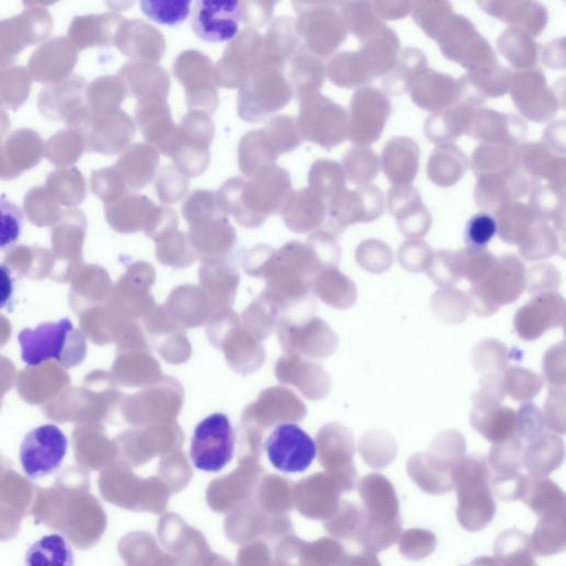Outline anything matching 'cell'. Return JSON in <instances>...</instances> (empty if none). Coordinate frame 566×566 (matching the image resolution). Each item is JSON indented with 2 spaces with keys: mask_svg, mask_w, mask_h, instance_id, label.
<instances>
[{
  "mask_svg": "<svg viewBox=\"0 0 566 566\" xmlns=\"http://www.w3.org/2000/svg\"><path fill=\"white\" fill-rule=\"evenodd\" d=\"M236 434L228 416L216 413L204 418L195 428L190 460L195 469L218 473L234 459Z\"/></svg>",
  "mask_w": 566,
  "mask_h": 566,
  "instance_id": "6da1fadb",
  "label": "cell"
},
{
  "mask_svg": "<svg viewBox=\"0 0 566 566\" xmlns=\"http://www.w3.org/2000/svg\"><path fill=\"white\" fill-rule=\"evenodd\" d=\"M525 284V268L518 257L497 258L490 274L472 290L475 312L482 316L494 315L501 307L517 302Z\"/></svg>",
  "mask_w": 566,
  "mask_h": 566,
  "instance_id": "7a4b0ae2",
  "label": "cell"
},
{
  "mask_svg": "<svg viewBox=\"0 0 566 566\" xmlns=\"http://www.w3.org/2000/svg\"><path fill=\"white\" fill-rule=\"evenodd\" d=\"M67 128L82 135L88 152L103 155L124 153L131 147L137 134L135 122L123 109L112 116L94 118L86 108L67 124Z\"/></svg>",
  "mask_w": 566,
  "mask_h": 566,
  "instance_id": "3957f363",
  "label": "cell"
},
{
  "mask_svg": "<svg viewBox=\"0 0 566 566\" xmlns=\"http://www.w3.org/2000/svg\"><path fill=\"white\" fill-rule=\"evenodd\" d=\"M24 12L0 23V67L12 66L22 51L44 44L54 30L53 16L43 3H25Z\"/></svg>",
  "mask_w": 566,
  "mask_h": 566,
  "instance_id": "277c9868",
  "label": "cell"
},
{
  "mask_svg": "<svg viewBox=\"0 0 566 566\" xmlns=\"http://www.w3.org/2000/svg\"><path fill=\"white\" fill-rule=\"evenodd\" d=\"M175 78L185 88L189 109L212 113L219 105L216 70L211 60L197 50L183 51L173 66Z\"/></svg>",
  "mask_w": 566,
  "mask_h": 566,
  "instance_id": "5b68a950",
  "label": "cell"
},
{
  "mask_svg": "<svg viewBox=\"0 0 566 566\" xmlns=\"http://www.w3.org/2000/svg\"><path fill=\"white\" fill-rule=\"evenodd\" d=\"M67 450L68 439L58 426H39L30 431L22 442V467L33 480L49 476L61 467Z\"/></svg>",
  "mask_w": 566,
  "mask_h": 566,
  "instance_id": "8992f818",
  "label": "cell"
},
{
  "mask_svg": "<svg viewBox=\"0 0 566 566\" xmlns=\"http://www.w3.org/2000/svg\"><path fill=\"white\" fill-rule=\"evenodd\" d=\"M272 465L286 474L305 472L317 454L313 438L296 424L277 426L265 442Z\"/></svg>",
  "mask_w": 566,
  "mask_h": 566,
  "instance_id": "52a82bcc",
  "label": "cell"
},
{
  "mask_svg": "<svg viewBox=\"0 0 566 566\" xmlns=\"http://www.w3.org/2000/svg\"><path fill=\"white\" fill-rule=\"evenodd\" d=\"M236 0H199L192 13V30L201 41L223 43L238 37L242 16Z\"/></svg>",
  "mask_w": 566,
  "mask_h": 566,
  "instance_id": "ba28073f",
  "label": "cell"
},
{
  "mask_svg": "<svg viewBox=\"0 0 566 566\" xmlns=\"http://www.w3.org/2000/svg\"><path fill=\"white\" fill-rule=\"evenodd\" d=\"M73 331L74 326L67 317L22 330L19 343L23 362L28 367H38L50 360L62 362L68 338Z\"/></svg>",
  "mask_w": 566,
  "mask_h": 566,
  "instance_id": "9c48e42d",
  "label": "cell"
},
{
  "mask_svg": "<svg viewBox=\"0 0 566 566\" xmlns=\"http://www.w3.org/2000/svg\"><path fill=\"white\" fill-rule=\"evenodd\" d=\"M565 319L566 300L556 291L544 292L517 311L513 325L524 342H535L548 330L563 325Z\"/></svg>",
  "mask_w": 566,
  "mask_h": 566,
  "instance_id": "30bf717a",
  "label": "cell"
},
{
  "mask_svg": "<svg viewBox=\"0 0 566 566\" xmlns=\"http://www.w3.org/2000/svg\"><path fill=\"white\" fill-rule=\"evenodd\" d=\"M79 49L69 38L56 37L42 44L31 56L28 69L34 81L56 84L68 80L77 66Z\"/></svg>",
  "mask_w": 566,
  "mask_h": 566,
  "instance_id": "8fae6325",
  "label": "cell"
},
{
  "mask_svg": "<svg viewBox=\"0 0 566 566\" xmlns=\"http://www.w3.org/2000/svg\"><path fill=\"white\" fill-rule=\"evenodd\" d=\"M86 86L85 79L79 74H72L60 83L45 85L37 100L42 116L50 122L69 124L88 108Z\"/></svg>",
  "mask_w": 566,
  "mask_h": 566,
  "instance_id": "7c38bea8",
  "label": "cell"
},
{
  "mask_svg": "<svg viewBox=\"0 0 566 566\" xmlns=\"http://www.w3.org/2000/svg\"><path fill=\"white\" fill-rule=\"evenodd\" d=\"M42 137L32 129L14 131L0 147V177L11 181L37 166L45 155Z\"/></svg>",
  "mask_w": 566,
  "mask_h": 566,
  "instance_id": "4fadbf2b",
  "label": "cell"
},
{
  "mask_svg": "<svg viewBox=\"0 0 566 566\" xmlns=\"http://www.w3.org/2000/svg\"><path fill=\"white\" fill-rule=\"evenodd\" d=\"M113 46L132 61H160L166 53L162 32L142 20H126L116 35Z\"/></svg>",
  "mask_w": 566,
  "mask_h": 566,
  "instance_id": "5bb4252c",
  "label": "cell"
},
{
  "mask_svg": "<svg viewBox=\"0 0 566 566\" xmlns=\"http://www.w3.org/2000/svg\"><path fill=\"white\" fill-rule=\"evenodd\" d=\"M136 123L148 145L170 157L177 135L168 102H138Z\"/></svg>",
  "mask_w": 566,
  "mask_h": 566,
  "instance_id": "9a60e30c",
  "label": "cell"
},
{
  "mask_svg": "<svg viewBox=\"0 0 566 566\" xmlns=\"http://www.w3.org/2000/svg\"><path fill=\"white\" fill-rule=\"evenodd\" d=\"M138 102H168L171 77L157 62L130 61L119 71Z\"/></svg>",
  "mask_w": 566,
  "mask_h": 566,
  "instance_id": "2e32d148",
  "label": "cell"
},
{
  "mask_svg": "<svg viewBox=\"0 0 566 566\" xmlns=\"http://www.w3.org/2000/svg\"><path fill=\"white\" fill-rule=\"evenodd\" d=\"M256 34L244 31L215 66L218 86L233 89L245 82L256 53Z\"/></svg>",
  "mask_w": 566,
  "mask_h": 566,
  "instance_id": "e0dca14e",
  "label": "cell"
},
{
  "mask_svg": "<svg viewBox=\"0 0 566 566\" xmlns=\"http://www.w3.org/2000/svg\"><path fill=\"white\" fill-rule=\"evenodd\" d=\"M125 18L117 13L77 16L68 30V38L79 49L113 45Z\"/></svg>",
  "mask_w": 566,
  "mask_h": 566,
  "instance_id": "ac0fdd59",
  "label": "cell"
},
{
  "mask_svg": "<svg viewBox=\"0 0 566 566\" xmlns=\"http://www.w3.org/2000/svg\"><path fill=\"white\" fill-rule=\"evenodd\" d=\"M129 88L125 79L117 76H103L86 86L85 100L90 115L94 118L107 117L122 111Z\"/></svg>",
  "mask_w": 566,
  "mask_h": 566,
  "instance_id": "d6986e66",
  "label": "cell"
},
{
  "mask_svg": "<svg viewBox=\"0 0 566 566\" xmlns=\"http://www.w3.org/2000/svg\"><path fill=\"white\" fill-rule=\"evenodd\" d=\"M132 189L146 188L157 176L160 152L148 143H138L126 150L115 165Z\"/></svg>",
  "mask_w": 566,
  "mask_h": 566,
  "instance_id": "ffe728a7",
  "label": "cell"
},
{
  "mask_svg": "<svg viewBox=\"0 0 566 566\" xmlns=\"http://www.w3.org/2000/svg\"><path fill=\"white\" fill-rule=\"evenodd\" d=\"M157 208L153 200L132 192L116 203L104 205L108 222L118 230H134L142 223L151 224Z\"/></svg>",
  "mask_w": 566,
  "mask_h": 566,
  "instance_id": "44dd1931",
  "label": "cell"
},
{
  "mask_svg": "<svg viewBox=\"0 0 566 566\" xmlns=\"http://www.w3.org/2000/svg\"><path fill=\"white\" fill-rule=\"evenodd\" d=\"M472 423L477 431L495 443L505 442L517 432V413L503 405L475 408Z\"/></svg>",
  "mask_w": 566,
  "mask_h": 566,
  "instance_id": "7402d4cb",
  "label": "cell"
},
{
  "mask_svg": "<svg viewBox=\"0 0 566 566\" xmlns=\"http://www.w3.org/2000/svg\"><path fill=\"white\" fill-rule=\"evenodd\" d=\"M25 566H74L73 548L60 533L45 535L26 552Z\"/></svg>",
  "mask_w": 566,
  "mask_h": 566,
  "instance_id": "603a6c76",
  "label": "cell"
},
{
  "mask_svg": "<svg viewBox=\"0 0 566 566\" xmlns=\"http://www.w3.org/2000/svg\"><path fill=\"white\" fill-rule=\"evenodd\" d=\"M45 187L59 205L68 208H76L82 204L86 195L85 178L77 168L51 172Z\"/></svg>",
  "mask_w": 566,
  "mask_h": 566,
  "instance_id": "cb8c5ba5",
  "label": "cell"
},
{
  "mask_svg": "<svg viewBox=\"0 0 566 566\" xmlns=\"http://www.w3.org/2000/svg\"><path fill=\"white\" fill-rule=\"evenodd\" d=\"M33 77L24 66H10L0 71V105L4 109H19L30 97Z\"/></svg>",
  "mask_w": 566,
  "mask_h": 566,
  "instance_id": "d4e9b609",
  "label": "cell"
},
{
  "mask_svg": "<svg viewBox=\"0 0 566 566\" xmlns=\"http://www.w3.org/2000/svg\"><path fill=\"white\" fill-rule=\"evenodd\" d=\"M84 151L86 147L82 135L70 128L58 131L45 146L46 159L60 169L71 168Z\"/></svg>",
  "mask_w": 566,
  "mask_h": 566,
  "instance_id": "484cf974",
  "label": "cell"
},
{
  "mask_svg": "<svg viewBox=\"0 0 566 566\" xmlns=\"http://www.w3.org/2000/svg\"><path fill=\"white\" fill-rule=\"evenodd\" d=\"M90 184L92 193L104 205L116 203L131 193L124 175L116 166L93 171Z\"/></svg>",
  "mask_w": 566,
  "mask_h": 566,
  "instance_id": "4316f807",
  "label": "cell"
},
{
  "mask_svg": "<svg viewBox=\"0 0 566 566\" xmlns=\"http://www.w3.org/2000/svg\"><path fill=\"white\" fill-rule=\"evenodd\" d=\"M175 168L188 178L203 175L210 163L209 148L200 147L175 139L170 155Z\"/></svg>",
  "mask_w": 566,
  "mask_h": 566,
  "instance_id": "83f0119b",
  "label": "cell"
},
{
  "mask_svg": "<svg viewBox=\"0 0 566 566\" xmlns=\"http://www.w3.org/2000/svg\"><path fill=\"white\" fill-rule=\"evenodd\" d=\"M507 394L520 403H530L538 396L544 380L535 372L520 367H510L503 374Z\"/></svg>",
  "mask_w": 566,
  "mask_h": 566,
  "instance_id": "f1b7e54d",
  "label": "cell"
},
{
  "mask_svg": "<svg viewBox=\"0 0 566 566\" xmlns=\"http://www.w3.org/2000/svg\"><path fill=\"white\" fill-rule=\"evenodd\" d=\"M181 141L209 148L215 138V125L208 113L189 109L177 127Z\"/></svg>",
  "mask_w": 566,
  "mask_h": 566,
  "instance_id": "f546056e",
  "label": "cell"
},
{
  "mask_svg": "<svg viewBox=\"0 0 566 566\" xmlns=\"http://www.w3.org/2000/svg\"><path fill=\"white\" fill-rule=\"evenodd\" d=\"M24 209L30 221L37 226L56 222L63 212L45 186L34 187L26 194Z\"/></svg>",
  "mask_w": 566,
  "mask_h": 566,
  "instance_id": "4dcf8cb0",
  "label": "cell"
},
{
  "mask_svg": "<svg viewBox=\"0 0 566 566\" xmlns=\"http://www.w3.org/2000/svg\"><path fill=\"white\" fill-rule=\"evenodd\" d=\"M192 3L188 0H143L141 11L151 21L166 26L183 24L189 16Z\"/></svg>",
  "mask_w": 566,
  "mask_h": 566,
  "instance_id": "1f68e13d",
  "label": "cell"
},
{
  "mask_svg": "<svg viewBox=\"0 0 566 566\" xmlns=\"http://www.w3.org/2000/svg\"><path fill=\"white\" fill-rule=\"evenodd\" d=\"M528 458L533 469H554L564 458L563 441L555 435L542 434L530 443Z\"/></svg>",
  "mask_w": 566,
  "mask_h": 566,
  "instance_id": "d6a6232c",
  "label": "cell"
},
{
  "mask_svg": "<svg viewBox=\"0 0 566 566\" xmlns=\"http://www.w3.org/2000/svg\"><path fill=\"white\" fill-rule=\"evenodd\" d=\"M183 215L194 224L221 217L217 193L207 189H196L190 193L183 204Z\"/></svg>",
  "mask_w": 566,
  "mask_h": 566,
  "instance_id": "836d02e7",
  "label": "cell"
},
{
  "mask_svg": "<svg viewBox=\"0 0 566 566\" xmlns=\"http://www.w3.org/2000/svg\"><path fill=\"white\" fill-rule=\"evenodd\" d=\"M157 193L161 203L172 205L181 201L188 193L189 178L175 165L164 166L157 176Z\"/></svg>",
  "mask_w": 566,
  "mask_h": 566,
  "instance_id": "e575fe53",
  "label": "cell"
},
{
  "mask_svg": "<svg viewBox=\"0 0 566 566\" xmlns=\"http://www.w3.org/2000/svg\"><path fill=\"white\" fill-rule=\"evenodd\" d=\"M476 361L481 372L504 374L509 361L508 349L499 339H486L477 348Z\"/></svg>",
  "mask_w": 566,
  "mask_h": 566,
  "instance_id": "d590c367",
  "label": "cell"
},
{
  "mask_svg": "<svg viewBox=\"0 0 566 566\" xmlns=\"http://www.w3.org/2000/svg\"><path fill=\"white\" fill-rule=\"evenodd\" d=\"M497 231L498 224L495 218L487 212H481L469 221L465 241L471 250L484 251Z\"/></svg>",
  "mask_w": 566,
  "mask_h": 566,
  "instance_id": "8d00e7d4",
  "label": "cell"
},
{
  "mask_svg": "<svg viewBox=\"0 0 566 566\" xmlns=\"http://www.w3.org/2000/svg\"><path fill=\"white\" fill-rule=\"evenodd\" d=\"M544 419L548 430L566 434V386L548 388L544 403Z\"/></svg>",
  "mask_w": 566,
  "mask_h": 566,
  "instance_id": "74e56055",
  "label": "cell"
},
{
  "mask_svg": "<svg viewBox=\"0 0 566 566\" xmlns=\"http://www.w3.org/2000/svg\"><path fill=\"white\" fill-rule=\"evenodd\" d=\"M2 250L12 249L20 240L23 226L24 217L22 209L16 206L13 201L7 199V196H2Z\"/></svg>",
  "mask_w": 566,
  "mask_h": 566,
  "instance_id": "f35d334b",
  "label": "cell"
},
{
  "mask_svg": "<svg viewBox=\"0 0 566 566\" xmlns=\"http://www.w3.org/2000/svg\"><path fill=\"white\" fill-rule=\"evenodd\" d=\"M544 427V416L533 403H525L519 408L516 436L523 442L534 441L543 434Z\"/></svg>",
  "mask_w": 566,
  "mask_h": 566,
  "instance_id": "ab89813d",
  "label": "cell"
},
{
  "mask_svg": "<svg viewBox=\"0 0 566 566\" xmlns=\"http://www.w3.org/2000/svg\"><path fill=\"white\" fill-rule=\"evenodd\" d=\"M542 367L548 388L566 386V342L552 346L545 353Z\"/></svg>",
  "mask_w": 566,
  "mask_h": 566,
  "instance_id": "60d3db41",
  "label": "cell"
},
{
  "mask_svg": "<svg viewBox=\"0 0 566 566\" xmlns=\"http://www.w3.org/2000/svg\"><path fill=\"white\" fill-rule=\"evenodd\" d=\"M561 285L559 273L551 265L541 264L529 269L527 291L530 293L553 292Z\"/></svg>",
  "mask_w": 566,
  "mask_h": 566,
  "instance_id": "b9f144b4",
  "label": "cell"
},
{
  "mask_svg": "<svg viewBox=\"0 0 566 566\" xmlns=\"http://www.w3.org/2000/svg\"><path fill=\"white\" fill-rule=\"evenodd\" d=\"M507 396L503 374H489L482 381V389L476 395V408L501 405Z\"/></svg>",
  "mask_w": 566,
  "mask_h": 566,
  "instance_id": "7bdbcfd3",
  "label": "cell"
},
{
  "mask_svg": "<svg viewBox=\"0 0 566 566\" xmlns=\"http://www.w3.org/2000/svg\"><path fill=\"white\" fill-rule=\"evenodd\" d=\"M463 566H485V565L481 564L478 561H475L472 564L463 565Z\"/></svg>",
  "mask_w": 566,
  "mask_h": 566,
  "instance_id": "ee69618b",
  "label": "cell"
},
{
  "mask_svg": "<svg viewBox=\"0 0 566 566\" xmlns=\"http://www.w3.org/2000/svg\"><path fill=\"white\" fill-rule=\"evenodd\" d=\"M563 325H564V327H563V332H564V335H565V337H566V319H565V322H564V324H563Z\"/></svg>",
  "mask_w": 566,
  "mask_h": 566,
  "instance_id": "f6af8a7d",
  "label": "cell"
}]
</instances>
